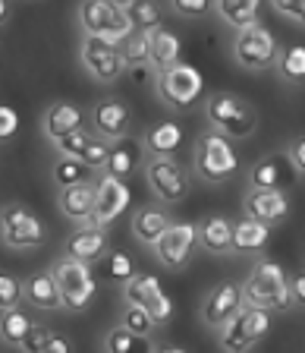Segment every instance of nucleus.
<instances>
[{
	"label": "nucleus",
	"instance_id": "obj_40",
	"mask_svg": "<svg viewBox=\"0 0 305 353\" xmlns=\"http://www.w3.org/2000/svg\"><path fill=\"white\" fill-rule=\"evenodd\" d=\"M88 139H92V132H88V130H79V132H73V136H66V139L54 142V148H57L60 158H79L82 148L88 145Z\"/></svg>",
	"mask_w": 305,
	"mask_h": 353
},
{
	"label": "nucleus",
	"instance_id": "obj_6",
	"mask_svg": "<svg viewBox=\"0 0 305 353\" xmlns=\"http://www.w3.org/2000/svg\"><path fill=\"white\" fill-rule=\"evenodd\" d=\"M154 92H158V101L167 104L170 110H189L204 95V79L192 63H182L180 60L176 66L158 73Z\"/></svg>",
	"mask_w": 305,
	"mask_h": 353
},
{
	"label": "nucleus",
	"instance_id": "obj_2",
	"mask_svg": "<svg viewBox=\"0 0 305 353\" xmlns=\"http://www.w3.org/2000/svg\"><path fill=\"white\" fill-rule=\"evenodd\" d=\"M204 120L214 132L227 136V139H249L258 126V110L252 108V101H246L242 95L233 92H214L204 101Z\"/></svg>",
	"mask_w": 305,
	"mask_h": 353
},
{
	"label": "nucleus",
	"instance_id": "obj_48",
	"mask_svg": "<svg viewBox=\"0 0 305 353\" xmlns=\"http://www.w3.org/2000/svg\"><path fill=\"white\" fill-rule=\"evenodd\" d=\"M10 13H13V10H10V3H7V0H0V29L10 22Z\"/></svg>",
	"mask_w": 305,
	"mask_h": 353
},
{
	"label": "nucleus",
	"instance_id": "obj_29",
	"mask_svg": "<svg viewBox=\"0 0 305 353\" xmlns=\"http://www.w3.org/2000/svg\"><path fill=\"white\" fill-rule=\"evenodd\" d=\"M158 347L151 344V338H142V334H132L123 325H114L104 338V353H154Z\"/></svg>",
	"mask_w": 305,
	"mask_h": 353
},
{
	"label": "nucleus",
	"instance_id": "obj_3",
	"mask_svg": "<svg viewBox=\"0 0 305 353\" xmlns=\"http://www.w3.org/2000/svg\"><path fill=\"white\" fill-rule=\"evenodd\" d=\"M54 281H57V290H60V306L70 309V312H82L95 303L98 296V281L92 265L85 262H76V259H66L60 256L51 268Z\"/></svg>",
	"mask_w": 305,
	"mask_h": 353
},
{
	"label": "nucleus",
	"instance_id": "obj_39",
	"mask_svg": "<svg viewBox=\"0 0 305 353\" xmlns=\"http://www.w3.org/2000/svg\"><path fill=\"white\" fill-rule=\"evenodd\" d=\"M51 338H54V331L48 328V325H32V331L19 344V350L22 353H44V347L51 344Z\"/></svg>",
	"mask_w": 305,
	"mask_h": 353
},
{
	"label": "nucleus",
	"instance_id": "obj_5",
	"mask_svg": "<svg viewBox=\"0 0 305 353\" xmlns=\"http://www.w3.org/2000/svg\"><path fill=\"white\" fill-rule=\"evenodd\" d=\"M79 26H82V35L104 38V41L116 44V48L132 35V26L126 19L123 3H110V0H88V3H82Z\"/></svg>",
	"mask_w": 305,
	"mask_h": 353
},
{
	"label": "nucleus",
	"instance_id": "obj_41",
	"mask_svg": "<svg viewBox=\"0 0 305 353\" xmlns=\"http://www.w3.org/2000/svg\"><path fill=\"white\" fill-rule=\"evenodd\" d=\"M132 259L129 256H123V252H114V256H107V278L110 281H129L132 278Z\"/></svg>",
	"mask_w": 305,
	"mask_h": 353
},
{
	"label": "nucleus",
	"instance_id": "obj_4",
	"mask_svg": "<svg viewBox=\"0 0 305 353\" xmlns=\"http://www.w3.org/2000/svg\"><path fill=\"white\" fill-rule=\"evenodd\" d=\"M192 168L202 176L204 183H224L227 176L236 174L240 168V158H236V148L227 136L208 130L198 136L196 152H192Z\"/></svg>",
	"mask_w": 305,
	"mask_h": 353
},
{
	"label": "nucleus",
	"instance_id": "obj_33",
	"mask_svg": "<svg viewBox=\"0 0 305 353\" xmlns=\"http://www.w3.org/2000/svg\"><path fill=\"white\" fill-rule=\"evenodd\" d=\"M32 319L22 312V309H7V312H0V341H7V344L19 347L25 341V334L32 331Z\"/></svg>",
	"mask_w": 305,
	"mask_h": 353
},
{
	"label": "nucleus",
	"instance_id": "obj_15",
	"mask_svg": "<svg viewBox=\"0 0 305 353\" xmlns=\"http://www.w3.org/2000/svg\"><path fill=\"white\" fill-rule=\"evenodd\" d=\"M129 202H132L129 186L123 180H114V176L104 174V180H98V205H95V214H92V228L107 230L129 208Z\"/></svg>",
	"mask_w": 305,
	"mask_h": 353
},
{
	"label": "nucleus",
	"instance_id": "obj_27",
	"mask_svg": "<svg viewBox=\"0 0 305 353\" xmlns=\"http://www.w3.org/2000/svg\"><path fill=\"white\" fill-rule=\"evenodd\" d=\"M25 300L38 309H57L60 306V290H57V281H54L51 268H48V272H35L29 281H25Z\"/></svg>",
	"mask_w": 305,
	"mask_h": 353
},
{
	"label": "nucleus",
	"instance_id": "obj_42",
	"mask_svg": "<svg viewBox=\"0 0 305 353\" xmlns=\"http://www.w3.org/2000/svg\"><path fill=\"white\" fill-rule=\"evenodd\" d=\"M274 13L296 26H305V0H274Z\"/></svg>",
	"mask_w": 305,
	"mask_h": 353
},
{
	"label": "nucleus",
	"instance_id": "obj_37",
	"mask_svg": "<svg viewBox=\"0 0 305 353\" xmlns=\"http://www.w3.org/2000/svg\"><path fill=\"white\" fill-rule=\"evenodd\" d=\"M120 325H123L126 331H132V334H142V338H151V331H154V319L148 316L142 306H126L123 309V316H120Z\"/></svg>",
	"mask_w": 305,
	"mask_h": 353
},
{
	"label": "nucleus",
	"instance_id": "obj_32",
	"mask_svg": "<svg viewBox=\"0 0 305 353\" xmlns=\"http://www.w3.org/2000/svg\"><path fill=\"white\" fill-rule=\"evenodd\" d=\"M277 73L290 85H302L305 82V44H286L280 48V60H277Z\"/></svg>",
	"mask_w": 305,
	"mask_h": 353
},
{
	"label": "nucleus",
	"instance_id": "obj_16",
	"mask_svg": "<svg viewBox=\"0 0 305 353\" xmlns=\"http://www.w3.org/2000/svg\"><path fill=\"white\" fill-rule=\"evenodd\" d=\"M296 168L290 164L286 154H264L262 161H255L249 168V190L262 192H284L293 183Z\"/></svg>",
	"mask_w": 305,
	"mask_h": 353
},
{
	"label": "nucleus",
	"instance_id": "obj_36",
	"mask_svg": "<svg viewBox=\"0 0 305 353\" xmlns=\"http://www.w3.org/2000/svg\"><path fill=\"white\" fill-rule=\"evenodd\" d=\"M107 158H110V142H104L101 136H92L88 145L82 148L79 161L85 164L88 170H107Z\"/></svg>",
	"mask_w": 305,
	"mask_h": 353
},
{
	"label": "nucleus",
	"instance_id": "obj_17",
	"mask_svg": "<svg viewBox=\"0 0 305 353\" xmlns=\"http://www.w3.org/2000/svg\"><path fill=\"white\" fill-rule=\"evenodd\" d=\"M92 123H95V132L104 142H123L129 136L132 126V114L123 101L116 98H104L92 108Z\"/></svg>",
	"mask_w": 305,
	"mask_h": 353
},
{
	"label": "nucleus",
	"instance_id": "obj_24",
	"mask_svg": "<svg viewBox=\"0 0 305 353\" xmlns=\"http://www.w3.org/2000/svg\"><path fill=\"white\" fill-rule=\"evenodd\" d=\"M142 145L151 152V158H173L182 145V126L176 120H160L145 132Z\"/></svg>",
	"mask_w": 305,
	"mask_h": 353
},
{
	"label": "nucleus",
	"instance_id": "obj_28",
	"mask_svg": "<svg viewBox=\"0 0 305 353\" xmlns=\"http://www.w3.org/2000/svg\"><path fill=\"white\" fill-rule=\"evenodd\" d=\"M180 63V38L167 29L151 32V66L154 73H164L170 66Z\"/></svg>",
	"mask_w": 305,
	"mask_h": 353
},
{
	"label": "nucleus",
	"instance_id": "obj_34",
	"mask_svg": "<svg viewBox=\"0 0 305 353\" xmlns=\"http://www.w3.org/2000/svg\"><path fill=\"white\" fill-rule=\"evenodd\" d=\"M126 19H129L132 32H154L160 29V10L154 3H123Z\"/></svg>",
	"mask_w": 305,
	"mask_h": 353
},
{
	"label": "nucleus",
	"instance_id": "obj_30",
	"mask_svg": "<svg viewBox=\"0 0 305 353\" xmlns=\"http://www.w3.org/2000/svg\"><path fill=\"white\" fill-rule=\"evenodd\" d=\"M120 57H123L126 70L151 66V32H132V35L120 44Z\"/></svg>",
	"mask_w": 305,
	"mask_h": 353
},
{
	"label": "nucleus",
	"instance_id": "obj_44",
	"mask_svg": "<svg viewBox=\"0 0 305 353\" xmlns=\"http://www.w3.org/2000/svg\"><path fill=\"white\" fill-rule=\"evenodd\" d=\"M214 10V3H208V0H173V13H180V16H204V13H211Z\"/></svg>",
	"mask_w": 305,
	"mask_h": 353
},
{
	"label": "nucleus",
	"instance_id": "obj_9",
	"mask_svg": "<svg viewBox=\"0 0 305 353\" xmlns=\"http://www.w3.org/2000/svg\"><path fill=\"white\" fill-rule=\"evenodd\" d=\"M271 325H274V316H271L268 309L242 306L240 316L220 331V350L224 353H249L271 331Z\"/></svg>",
	"mask_w": 305,
	"mask_h": 353
},
{
	"label": "nucleus",
	"instance_id": "obj_26",
	"mask_svg": "<svg viewBox=\"0 0 305 353\" xmlns=\"http://www.w3.org/2000/svg\"><path fill=\"white\" fill-rule=\"evenodd\" d=\"M271 240V228L252 218H242L233 224V252H258Z\"/></svg>",
	"mask_w": 305,
	"mask_h": 353
},
{
	"label": "nucleus",
	"instance_id": "obj_12",
	"mask_svg": "<svg viewBox=\"0 0 305 353\" xmlns=\"http://www.w3.org/2000/svg\"><path fill=\"white\" fill-rule=\"evenodd\" d=\"M123 296L129 306H142L158 325H167L173 316V300L167 296V290L158 284V278L151 274H132L123 284Z\"/></svg>",
	"mask_w": 305,
	"mask_h": 353
},
{
	"label": "nucleus",
	"instance_id": "obj_13",
	"mask_svg": "<svg viewBox=\"0 0 305 353\" xmlns=\"http://www.w3.org/2000/svg\"><path fill=\"white\" fill-rule=\"evenodd\" d=\"M196 246H198V224H192V221H173L167 228V234L160 236L158 246H154V256H158V262L164 268L180 272L182 265L192 259Z\"/></svg>",
	"mask_w": 305,
	"mask_h": 353
},
{
	"label": "nucleus",
	"instance_id": "obj_38",
	"mask_svg": "<svg viewBox=\"0 0 305 353\" xmlns=\"http://www.w3.org/2000/svg\"><path fill=\"white\" fill-rule=\"evenodd\" d=\"M22 296H25V284H22L16 274L0 272V312H7V309H19Z\"/></svg>",
	"mask_w": 305,
	"mask_h": 353
},
{
	"label": "nucleus",
	"instance_id": "obj_11",
	"mask_svg": "<svg viewBox=\"0 0 305 353\" xmlns=\"http://www.w3.org/2000/svg\"><path fill=\"white\" fill-rule=\"evenodd\" d=\"M79 60H82V70H85L88 76L95 82H104V85H110V82H116L120 76H123V57H120V48L110 41H104V38H88L82 35L79 41Z\"/></svg>",
	"mask_w": 305,
	"mask_h": 353
},
{
	"label": "nucleus",
	"instance_id": "obj_14",
	"mask_svg": "<svg viewBox=\"0 0 305 353\" xmlns=\"http://www.w3.org/2000/svg\"><path fill=\"white\" fill-rule=\"evenodd\" d=\"M246 306L242 303V287L236 281H220L204 294L202 300V322L214 331H224L233 319L240 316V309Z\"/></svg>",
	"mask_w": 305,
	"mask_h": 353
},
{
	"label": "nucleus",
	"instance_id": "obj_1",
	"mask_svg": "<svg viewBox=\"0 0 305 353\" xmlns=\"http://www.w3.org/2000/svg\"><path fill=\"white\" fill-rule=\"evenodd\" d=\"M242 303L255 309H268V312L293 309L290 274L284 272V265L274 259H262L255 265L249 272V281L242 284Z\"/></svg>",
	"mask_w": 305,
	"mask_h": 353
},
{
	"label": "nucleus",
	"instance_id": "obj_25",
	"mask_svg": "<svg viewBox=\"0 0 305 353\" xmlns=\"http://www.w3.org/2000/svg\"><path fill=\"white\" fill-rule=\"evenodd\" d=\"M214 13H218L230 29L242 32V29L258 26L262 7H258V0H218V3H214Z\"/></svg>",
	"mask_w": 305,
	"mask_h": 353
},
{
	"label": "nucleus",
	"instance_id": "obj_20",
	"mask_svg": "<svg viewBox=\"0 0 305 353\" xmlns=\"http://www.w3.org/2000/svg\"><path fill=\"white\" fill-rule=\"evenodd\" d=\"M242 212H246V218L274 228V224H280V221L290 214V199H286V192L249 190L246 199H242Z\"/></svg>",
	"mask_w": 305,
	"mask_h": 353
},
{
	"label": "nucleus",
	"instance_id": "obj_7",
	"mask_svg": "<svg viewBox=\"0 0 305 353\" xmlns=\"http://www.w3.org/2000/svg\"><path fill=\"white\" fill-rule=\"evenodd\" d=\"M145 180L148 190L154 192L160 205H176L189 196L192 176L176 158H148L145 161Z\"/></svg>",
	"mask_w": 305,
	"mask_h": 353
},
{
	"label": "nucleus",
	"instance_id": "obj_45",
	"mask_svg": "<svg viewBox=\"0 0 305 353\" xmlns=\"http://www.w3.org/2000/svg\"><path fill=\"white\" fill-rule=\"evenodd\" d=\"M286 158H290V164L296 168V174H305V136H299V139L290 142Z\"/></svg>",
	"mask_w": 305,
	"mask_h": 353
},
{
	"label": "nucleus",
	"instance_id": "obj_43",
	"mask_svg": "<svg viewBox=\"0 0 305 353\" xmlns=\"http://www.w3.org/2000/svg\"><path fill=\"white\" fill-rule=\"evenodd\" d=\"M19 132V110L0 104V142H10Z\"/></svg>",
	"mask_w": 305,
	"mask_h": 353
},
{
	"label": "nucleus",
	"instance_id": "obj_18",
	"mask_svg": "<svg viewBox=\"0 0 305 353\" xmlns=\"http://www.w3.org/2000/svg\"><path fill=\"white\" fill-rule=\"evenodd\" d=\"M98 205V183H79V186H70V190H60L57 192V208L63 218L76 221L79 228H92V214H95Z\"/></svg>",
	"mask_w": 305,
	"mask_h": 353
},
{
	"label": "nucleus",
	"instance_id": "obj_31",
	"mask_svg": "<svg viewBox=\"0 0 305 353\" xmlns=\"http://www.w3.org/2000/svg\"><path fill=\"white\" fill-rule=\"evenodd\" d=\"M138 164V145L136 142H114L110 145V158H107V176H114V180H123L126 176H132V170H136Z\"/></svg>",
	"mask_w": 305,
	"mask_h": 353
},
{
	"label": "nucleus",
	"instance_id": "obj_21",
	"mask_svg": "<svg viewBox=\"0 0 305 353\" xmlns=\"http://www.w3.org/2000/svg\"><path fill=\"white\" fill-rule=\"evenodd\" d=\"M173 224L170 214L160 205H138L132 214V236H136L142 246H158V240L167 234V228Z\"/></svg>",
	"mask_w": 305,
	"mask_h": 353
},
{
	"label": "nucleus",
	"instance_id": "obj_47",
	"mask_svg": "<svg viewBox=\"0 0 305 353\" xmlns=\"http://www.w3.org/2000/svg\"><path fill=\"white\" fill-rule=\"evenodd\" d=\"M44 353H73V341L66 338V334H54L51 344L44 347Z\"/></svg>",
	"mask_w": 305,
	"mask_h": 353
},
{
	"label": "nucleus",
	"instance_id": "obj_8",
	"mask_svg": "<svg viewBox=\"0 0 305 353\" xmlns=\"http://www.w3.org/2000/svg\"><path fill=\"white\" fill-rule=\"evenodd\" d=\"M233 57L242 70H271L280 60V41L274 38V32L264 29L262 22L252 29L236 32L233 38Z\"/></svg>",
	"mask_w": 305,
	"mask_h": 353
},
{
	"label": "nucleus",
	"instance_id": "obj_49",
	"mask_svg": "<svg viewBox=\"0 0 305 353\" xmlns=\"http://www.w3.org/2000/svg\"><path fill=\"white\" fill-rule=\"evenodd\" d=\"M154 353H186L182 347H176V344H164V347H158Z\"/></svg>",
	"mask_w": 305,
	"mask_h": 353
},
{
	"label": "nucleus",
	"instance_id": "obj_19",
	"mask_svg": "<svg viewBox=\"0 0 305 353\" xmlns=\"http://www.w3.org/2000/svg\"><path fill=\"white\" fill-rule=\"evenodd\" d=\"M63 256L76 259V262H85V265L101 262L104 256H110L107 230H98V228L73 230V234L66 236V243H63Z\"/></svg>",
	"mask_w": 305,
	"mask_h": 353
},
{
	"label": "nucleus",
	"instance_id": "obj_10",
	"mask_svg": "<svg viewBox=\"0 0 305 353\" xmlns=\"http://www.w3.org/2000/svg\"><path fill=\"white\" fill-rule=\"evenodd\" d=\"M0 236H3L10 250H35V246H41L48 240V230H44L38 214H32L19 202H10L0 212Z\"/></svg>",
	"mask_w": 305,
	"mask_h": 353
},
{
	"label": "nucleus",
	"instance_id": "obj_22",
	"mask_svg": "<svg viewBox=\"0 0 305 353\" xmlns=\"http://www.w3.org/2000/svg\"><path fill=\"white\" fill-rule=\"evenodd\" d=\"M41 126H44V136H48V139L60 142V139H66V136H73V132L82 130V110L70 101H57L44 110Z\"/></svg>",
	"mask_w": 305,
	"mask_h": 353
},
{
	"label": "nucleus",
	"instance_id": "obj_23",
	"mask_svg": "<svg viewBox=\"0 0 305 353\" xmlns=\"http://www.w3.org/2000/svg\"><path fill=\"white\" fill-rule=\"evenodd\" d=\"M198 246L208 256H227L233 252V224L224 214H208L198 224Z\"/></svg>",
	"mask_w": 305,
	"mask_h": 353
},
{
	"label": "nucleus",
	"instance_id": "obj_46",
	"mask_svg": "<svg viewBox=\"0 0 305 353\" xmlns=\"http://www.w3.org/2000/svg\"><path fill=\"white\" fill-rule=\"evenodd\" d=\"M290 294H293V306H305V272L290 278Z\"/></svg>",
	"mask_w": 305,
	"mask_h": 353
},
{
	"label": "nucleus",
	"instance_id": "obj_35",
	"mask_svg": "<svg viewBox=\"0 0 305 353\" xmlns=\"http://www.w3.org/2000/svg\"><path fill=\"white\" fill-rule=\"evenodd\" d=\"M54 180H57L60 190L88 183V168L79 161V158H57V164H54Z\"/></svg>",
	"mask_w": 305,
	"mask_h": 353
}]
</instances>
